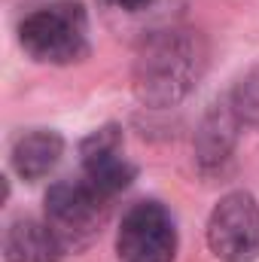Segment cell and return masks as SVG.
Wrapping results in <instances>:
<instances>
[{
    "mask_svg": "<svg viewBox=\"0 0 259 262\" xmlns=\"http://www.w3.org/2000/svg\"><path fill=\"white\" fill-rule=\"evenodd\" d=\"M207 247L223 262L259 259V201L238 189L217 201L207 216Z\"/></svg>",
    "mask_w": 259,
    "mask_h": 262,
    "instance_id": "5b68a950",
    "label": "cell"
},
{
    "mask_svg": "<svg viewBox=\"0 0 259 262\" xmlns=\"http://www.w3.org/2000/svg\"><path fill=\"white\" fill-rule=\"evenodd\" d=\"M61 156H64V137L52 128H34L18 134L12 143V152H9L12 171L28 183L52 174L55 165L61 162Z\"/></svg>",
    "mask_w": 259,
    "mask_h": 262,
    "instance_id": "9c48e42d",
    "label": "cell"
},
{
    "mask_svg": "<svg viewBox=\"0 0 259 262\" xmlns=\"http://www.w3.org/2000/svg\"><path fill=\"white\" fill-rule=\"evenodd\" d=\"M46 223L64 244V250L89 247L104 223L107 195H101L85 177L82 180H58L46 192Z\"/></svg>",
    "mask_w": 259,
    "mask_h": 262,
    "instance_id": "3957f363",
    "label": "cell"
},
{
    "mask_svg": "<svg viewBox=\"0 0 259 262\" xmlns=\"http://www.w3.org/2000/svg\"><path fill=\"white\" fill-rule=\"evenodd\" d=\"M229 101H232V107H235V113H238V119H241L244 125L259 128V64L250 67V70L235 82Z\"/></svg>",
    "mask_w": 259,
    "mask_h": 262,
    "instance_id": "30bf717a",
    "label": "cell"
},
{
    "mask_svg": "<svg viewBox=\"0 0 259 262\" xmlns=\"http://www.w3.org/2000/svg\"><path fill=\"white\" fill-rule=\"evenodd\" d=\"M207 70V43L198 31L165 28L140 40L131 67V89L146 107L180 104Z\"/></svg>",
    "mask_w": 259,
    "mask_h": 262,
    "instance_id": "6da1fadb",
    "label": "cell"
},
{
    "mask_svg": "<svg viewBox=\"0 0 259 262\" xmlns=\"http://www.w3.org/2000/svg\"><path fill=\"white\" fill-rule=\"evenodd\" d=\"M64 253V244L58 241V235L49 229L46 220L40 223V220L21 216L9 223L3 235V259L6 262H61Z\"/></svg>",
    "mask_w": 259,
    "mask_h": 262,
    "instance_id": "ba28073f",
    "label": "cell"
},
{
    "mask_svg": "<svg viewBox=\"0 0 259 262\" xmlns=\"http://www.w3.org/2000/svg\"><path fill=\"white\" fill-rule=\"evenodd\" d=\"M238 125H244L232 107V101H217L210 110L201 116V125L195 131V162L201 174H217L223 165L232 159L235 140H238Z\"/></svg>",
    "mask_w": 259,
    "mask_h": 262,
    "instance_id": "52a82bcc",
    "label": "cell"
},
{
    "mask_svg": "<svg viewBox=\"0 0 259 262\" xmlns=\"http://www.w3.org/2000/svg\"><path fill=\"white\" fill-rule=\"evenodd\" d=\"M18 43L28 58L64 67L89 55V15L79 0H55L18 25Z\"/></svg>",
    "mask_w": 259,
    "mask_h": 262,
    "instance_id": "7a4b0ae2",
    "label": "cell"
},
{
    "mask_svg": "<svg viewBox=\"0 0 259 262\" xmlns=\"http://www.w3.org/2000/svg\"><path fill=\"white\" fill-rule=\"evenodd\" d=\"M104 3L113 9H122V12H146L156 0H104Z\"/></svg>",
    "mask_w": 259,
    "mask_h": 262,
    "instance_id": "8fae6325",
    "label": "cell"
},
{
    "mask_svg": "<svg viewBox=\"0 0 259 262\" xmlns=\"http://www.w3.org/2000/svg\"><path fill=\"white\" fill-rule=\"evenodd\" d=\"M79 156H82L85 180L107 198L128 189L131 180L137 177V168L122 156V128L119 125H104V128L92 131L79 143Z\"/></svg>",
    "mask_w": 259,
    "mask_h": 262,
    "instance_id": "8992f818",
    "label": "cell"
},
{
    "mask_svg": "<svg viewBox=\"0 0 259 262\" xmlns=\"http://www.w3.org/2000/svg\"><path fill=\"white\" fill-rule=\"evenodd\" d=\"M177 256V223L159 201L131 204L116 229L119 262H174Z\"/></svg>",
    "mask_w": 259,
    "mask_h": 262,
    "instance_id": "277c9868",
    "label": "cell"
}]
</instances>
